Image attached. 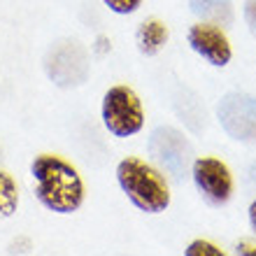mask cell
Wrapping results in <instances>:
<instances>
[{
	"instance_id": "obj_1",
	"label": "cell",
	"mask_w": 256,
	"mask_h": 256,
	"mask_svg": "<svg viewBox=\"0 0 256 256\" xmlns=\"http://www.w3.org/2000/svg\"><path fill=\"white\" fill-rule=\"evenodd\" d=\"M35 198L54 214H72L84 205V182L70 161L56 154H40L30 163Z\"/></svg>"
},
{
	"instance_id": "obj_2",
	"label": "cell",
	"mask_w": 256,
	"mask_h": 256,
	"mask_svg": "<svg viewBox=\"0 0 256 256\" xmlns=\"http://www.w3.org/2000/svg\"><path fill=\"white\" fill-rule=\"evenodd\" d=\"M116 182L140 212L161 214L170 205L168 182L158 168L138 156H126L116 166Z\"/></svg>"
},
{
	"instance_id": "obj_3",
	"label": "cell",
	"mask_w": 256,
	"mask_h": 256,
	"mask_svg": "<svg viewBox=\"0 0 256 256\" xmlns=\"http://www.w3.org/2000/svg\"><path fill=\"white\" fill-rule=\"evenodd\" d=\"M100 119L110 135H114V138H133L144 128L142 100L130 86L114 84L102 96Z\"/></svg>"
},
{
	"instance_id": "obj_4",
	"label": "cell",
	"mask_w": 256,
	"mask_h": 256,
	"mask_svg": "<svg viewBox=\"0 0 256 256\" xmlns=\"http://www.w3.org/2000/svg\"><path fill=\"white\" fill-rule=\"evenodd\" d=\"M44 72L58 88H72L84 84L91 72V58L86 47L72 38L54 42L44 56Z\"/></svg>"
},
{
	"instance_id": "obj_5",
	"label": "cell",
	"mask_w": 256,
	"mask_h": 256,
	"mask_svg": "<svg viewBox=\"0 0 256 256\" xmlns=\"http://www.w3.org/2000/svg\"><path fill=\"white\" fill-rule=\"evenodd\" d=\"M147 152L161 172L172 180H184L194 163V147L182 130L172 126H158L152 130L147 140Z\"/></svg>"
},
{
	"instance_id": "obj_6",
	"label": "cell",
	"mask_w": 256,
	"mask_h": 256,
	"mask_svg": "<svg viewBox=\"0 0 256 256\" xmlns=\"http://www.w3.org/2000/svg\"><path fill=\"white\" fill-rule=\"evenodd\" d=\"M216 119L228 138L244 144L256 142V98L242 91H228L216 105Z\"/></svg>"
},
{
	"instance_id": "obj_7",
	"label": "cell",
	"mask_w": 256,
	"mask_h": 256,
	"mask_svg": "<svg viewBox=\"0 0 256 256\" xmlns=\"http://www.w3.org/2000/svg\"><path fill=\"white\" fill-rule=\"evenodd\" d=\"M191 180L210 205H226L233 196V175L214 156H198L191 163Z\"/></svg>"
},
{
	"instance_id": "obj_8",
	"label": "cell",
	"mask_w": 256,
	"mask_h": 256,
	"mask_svg": "<svg viewBox=\"0 0 256 256\" xmlns=\"http://www.w3.org/2000/svg\"><path fill=\"white\" fill-rule=\"evenodd\" d=\"M186 42H189V47L200 56L202 61H208L210 66L214 68L228 66L230 58H233V49H230V42L226 38V33L222 30V26L210 24V21L194 24L189 28V33H186Z\"/></svg>"
},
{
	"instance_id": "obj_9",
	"label": "cell",
	"mask_w": 256,
	"mask_h": 256,
	"mask_svg": "<svg viewBox=\"0 0 256 256\" xmlns=\"http://www.w3.org/2000/svg\"><path fill=\"white\" fill-rule=\"evenodd\" d=\"M168 42V26L158 19L142 21L138 33H135V44L142 56H156Z\"/></svg>"
},
{
	"instance_id": "obj_10",
	"label": "cell",
	"mask_w": 256,
	"mask_h": 256,
	"mask_svg": "<svg viewBox=\"0 0 256 256\" xmlns=\"http://www.w3.org/2000/svg\"><path fill=\"white\" fill-rule=\"evenodd\" d=\"M191 12L200 21H210L216 26H230L233 24V0H189Z\"/></svg>"
},
{
	"instance_id": "obj_11",
	"label": "cell",
	"mask_w": 256,
	"mask_h": 256,
	"mask_svg": "<svg viewBox=\"0 0 256 256\" xmlns=\"http://www.w3.org/2000/svg\"><path fill=\"white\" fill-rule=\"evenodd\" d=\"M19 208V186L7 170H0V219H10Z\"/></svg>"
},
{
	"instance_id": "obj_12",
	"label": "cell",
	"mask_w": 256,
	"mask_h": 256,
	"mask_svg": "<svg viewBox=\"0 0 256 256\" xmlns=\"http://www.w3.org/2000/svg\"><path fill=\"white\" fill-rule=\"evenodd\" d=\"M186 256H224V250H219L214 242L210 240H194L189 242V247L184 250Z\"/></svg>"
},
{
	"instance_id": "obj_13",
	"label": "cell",
	"mask_w": 256,
	"mask_h": 256,
	"mask_svg": "<svg viewBox=\"0 0 256 256\" xmlns=\"http://www.w3.org/2000/svg\"><path fill=\"white\" fill-rule=\"evenodd\" d=\"M102 2H105V7H108L110 12L122 14V16L138 12L142 5V0H102Z\"/></svg>"
},
{
	"instance_id": "obj_14",
	"label": "cell",
	"mask_w": 256,
	"mask_h": 256,
	"mask_svg": "<svg viewBox=\"0 0 256 256\" xmlns=\"http://www.w3.org/2000/svg\"><path fill=\"white\" fill-rule=\"evenodd\" d=\"M244 21H247V26L250 30L256 35V0H244Z\"/></svg>"
},
{
	"instance_id": "obj_15",
	"label": "cell",
	"mask_w": 256,
	"mask_h": 256,
	"mask_svg": "<svg viewBox=\"0 0 256 256\" xmlns=\"http://www.w3.org/2000/svg\"><path fill=\"white\" fill-rule=\"evenodd\" d=\"M236 254L240 256H256V244L254 242H247V240H240L236 244Z\"/></svg>"
},
{
	"instance_id": "obj_16",
	"label": "cell",
	"mask_w": 256,
	"mask_h": 256,
	"mask_svg": "<svg viewBox=\"0 0 256 256\" xmlns=\"http://www.w3.org/2000/svg\"><path fill=\"white\" fill-rule=\"evenodd\" d=\"M250 226H252V230L256 233V198L252 200V205H250Z\"/></svg>"
}]
</instances>
